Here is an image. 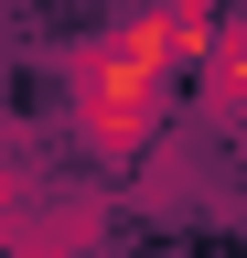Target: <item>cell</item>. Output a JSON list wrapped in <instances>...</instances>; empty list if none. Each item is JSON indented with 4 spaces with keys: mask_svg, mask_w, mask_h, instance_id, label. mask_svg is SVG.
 I'll list each match as a JSON object with an SVG mask.
<instances>
[{
    "mask_svg": "<svg viewBox=\"0 0 247 258\" xmlns=\"http://www.w3.org/2000/svg\"><path fill=\"white\" fill-rule=\"evenodd\" d=\"M172 97H183V54L161 32V0L97 22L86 43L54 54V129H65L75 161L97 172H129V161L172 129Z\"/></svg>",
    "mask_w": 247,
    "mask_h": 258,
    "instance_id": "obj_1",
    "label": "cell"
},
{
    "mask_svg": "<svg viewBox=\"0 0 247 258\" xmlns=\"http://www.w3.org/2000/svg\"><path fill=\"white\" fill-rule=\"evenodd\" d=\"M129 194H140L150 215H194V205H204V172H194V151H183L172 129H161V140L129 161Z\"/></svg>",
    "mask_w": 247,
    "mask_h": 258,
    "instance_id": "obj_4",
    "label": "cell"
},
{
    "mask_svg": "<svg viewBox=\"0 0 247 258\" xmlns=\"http://www.w3.org/2000/svg\"><path fill=\"white\" fill-rule=\"evenodd\" d=\"M194 97H204L215 129H236V140H247V11H226V22H215V43L194 54Z\"/></svg>",
    "mask_w": 247,
    "mask_h": 258,
    "instance_id": "obj_3",
    "label": "cell"
},
{
    "mask_svg": "<svg viewBox=\"0 0 247 258\" xmlns=\"http://www.w3.org/2000/svg\"><path fill=\"white\" fill-rule=\"evenodd\" d=\"M97 258H129V247H97Z\"/></svg>",
    "mask_w": 247,
    "mask_h": 258,
    "instance_id": "obj_5",
    "label": "cell"
},
{
    "mask_svg": "<svg viewBox=\"0 0 247 258\" xmlns=\"http://www.w3.org/2000/svg\"><path fill=\"white\" fill-rule=\"evenodd\" d=\"M11 237H33V247H108V194L97 183H65V194H43L33 183V205H22V226H11ZM11 237H0V247H11Z\"/></svg>",
    "mask_w": 247,
    "mask_h": 258,
    "instance_id": "obj_2",
    "label": "cell"
}]
</instances>
